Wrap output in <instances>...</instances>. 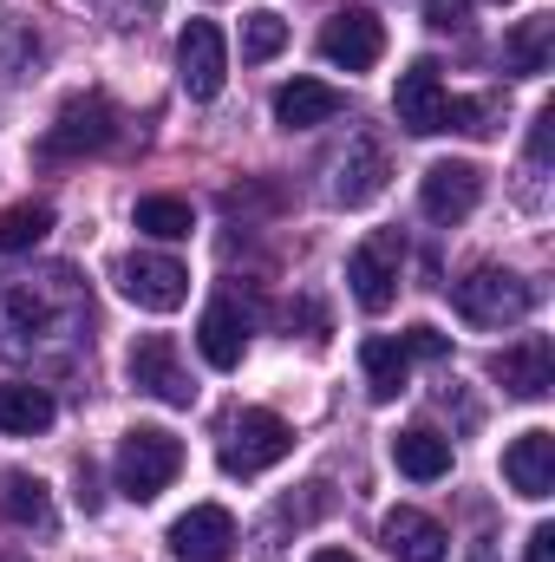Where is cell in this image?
Segmentation results:
<instances>
[{
	"label": "cell",
	"mask_w": 555,
	"mask_h": 562,
	"mask_svg": "<svg viewBox=\"0 0 555 562\" xmlns=\"http://www.w3.org/2000/svg\"><path fill=\"white\" fill-rule=\"evenodd\" d=\"M287 451H294L287 419L269 413V406H249L242 419L229 425V438H223V471H229V477H262V471L281 464Z\"/></svg>",
	"instance_id": "5"
},
{
	"label": "cell",
	"mask_w": 555,
	"mask_h": 562,
	"mask_svg": "<svg viewBox=\"0 0 555 562\" xmlns=\"http://www.w3.org/2000/svg\"><path fill=\"white\" fill-rule=\"evenodd\" d=\"M132 386H144V393L163 400V406H190V400H196V386H190V373H183L170 334H144L138 347H132Z\"/></svg>",
	"instance_id": "12"
},
{
	"label": "cell",
	"mask_w": 555,
	"mask_h": 562,
	"mask_svg": "<svg viewBox=\"0 0 555 562\" xmlns=\"http://www.w3.org/2000/svg\"><path fill=\"white\" fill-rule=\"evenodd\" d=\"M550 125H555V112L543 105V112H536V125H530V164H543V157H550Z\"/></svg>",
	"instance_id": "32"
},
{
	"label": "cell",
	"mask_w": 555,
	"mask_h": 562,
	"mask_svg": "<svg viewBox=\"0 0 555 562\" xmlns=\"http://www.w3.org/2000/svg\"><path fill=\"white\" fill-rule=\"evenodd\" d=\"M386 190V150L373 138L353 144V157H340V177H333V203H347V210H360V203H373Z\"/></svg>",
	"instance_id": "19"
},
{
	"label": "cell",
	"mask_w": 555,
	"mask_h": 562,
	"mask_svg": "<svg viewBox=\"0 0 555 562\" xmlns=\"http://www.w3.org/2000/svg\"><path fill=\"white\" fill-rule=\"evenodd\" d=\"M380 543H386V557H393V562H444V557H451L444 524H438V517H424V510H412V504L386 510Z\"/></svg>",
	"instance_id": "14"
},
{
	"label": "cell",
	"mask_w": 555,
	"mask_h": 562,
	"mask_svg": "<svg viewBox=\"0 0 555 562\" xmlns=\"http://www.w3.org/2000/svg\"><path fill=\"white\" fill-rule=\"evenodd\" d=\"M46 229H53V210H46V203H13V210L0 216V249H7V256H26L33 243H46Z\"/></svg>",
	"instance_id": "26"
},
{
	"label": "cell",
	"mask_w": 555,
	"mask_h": 562,
	"mask_svg": "<svg viewBox=\"0 0 555 562\" xmlns=\"http://www.w3.org/2000/svg\"><path fill=\"white\" fill-rule=\"evenodd\" d=\"M451 307H457L471 327H517V321L536 307V281L484 262V269H471L464 281H451Z\"/></svg>",
	"instance_id": "2"
},
{
	"label": "cell",
	"mask_w": 555,
	"mask_h": 562,
	"mask_svg": "<svg viewBox=\"0 0 555 562\" xmlns=\"http://www.w3.org/2000/svg\"><path fill=\"white\" fill-rule=\"evenodd\" d=\"M550 53H555V20H550V13L523 20V26L503 40V66H510V72H523V79L550 72Z\"/></svg>",
	"instance_id": "22"
},
{
	"label": "cell",
	"mask_w": 555,
	"mask_h": 562,
	"mask_svg": "<svg viewBox=\"0 0 555 562\" xmlns=\"http://www.w3.org/2000/svg\"><path fill=\"white\" fill-rule=\"evenodd\" d=\"M196 347H203V360H209L216 373H236L242 353H249V314H242L236 301H209L203 321H196Z\"/></svg>",
	"instance_id": "17"
},
{
	"label": "cell",
	"mask_w": 555,
	"mask_h": 562,
	"mask_svg": "<svg viewBox=\"0 0 555 562\" xmlns=\"http://www.w3.org/2000/svg\"><path fill=\"white\" fill-rule=\"evenodd\" d=\"M503 477H510V491L517 497H530V504H543L555 491V431H523L510 451H503Z\"/></svg>",
	"instance_id": "16"
},
{
	"label": "cell",
	"mask_w": 555,
	"mask_h": 562,
	"mask_svg": "<svg viewBox=\"0 0 555 562\" xmlns=\"http://www.w3.org/2000/svg\"><path fill=\"white\" fill-rule=\"evenodd\" d=\"M424 20H431L438 33H457V26L471 20V0H424Z\"/></svg>",
	"instance_id": "30"
},
{
	"label": "cell",
	"mask_w": 555,
	"mask_h": 562,
	"mask_svg": "<svg viewBox=\"0 0 555 562\" xmlns=\"http://www.w3.org/2000/svg\"><path fill=\"white\" fill-rule=\"evenodd\" d=\"M0 517L20 524V530H53V497H46V484H39V477H7Z\"/></svg>",
	"instance_id": "25"
},
{
	"label": "cell",
	"mask_w": 555,
	"mask_h": 562,
	"mask_svg": "<svg viewBox=\"0 0 555 562\" xmlns=\"http://www.w3.org/2000/svg\"><path fill=\"white\" fill-rule=\"evenodd\" d=\"M490 7H503V0H490Z\"/></svg>",
	"instance_id": "34"
},
{
	"label": "cell",
	"mask_w": 555,
	"mask_h": 562,
	"mask_svg": "<svg viewBox=\"0 0 555 562\" xmlns=\"http://www.w3.org/2000/svg\"><path fill=\"white\" fill-rule=\"evenodd\" d=\"M523 562H555V524H536V530H530V550H523Z\"/></svg>",
	"instance_id": "31"
},
{
	"label": "cell",
	"mask_w": 555,
	"mask_h": 562,
	"mask_svg": "<svg viewBox=\"0 0 555 562\" xmlns=\"http://www.w3.org/2000/svg\"><path fill=\"white\" fill-rule=\"evenodd\" d=\"M118 288H125V301H138L144 314H177L183 301H190V269L177 262V256H125L118 262Z\"/></svg>",
	"instance_id": "7"
},
{
	"label": "cell",
	"mask_w": 555,
	"mask_h": 562,
	"mask_svg": "<svg viewBox=\"0 0 555 562\" xmlns=\"http://www.w3.org/2000/svg\"><path fill=\"white\" fill-rule=\"evenodd\" d=\"M340 92L333 86H320V79H287L275 92V125L281 132H314V125H333L340 119Z\"/></svg>",
	"instance_id": "18"
},
{
	"label": "cell",
	"mask_w": 555,
	"mask_h": 562,
	"mask_svg": "<svg viewBox=\"0 0 555 562\" xmlns=\"http://www.w3.org/2000/svg\"><path fill=\"white\" fill-rule=\"evenodd\" d=\"M438 132H471V138H484V132H490V105H484V99H451V92H444Z\"/></svg>",
	"instance_id": "28"
},
{
	"label": "cell",
	"mask_w": 555,
	"mask_h": 562,
	"mask_svg": "<svg viewBox=\"0 0 555 562\" xmlns=\"http://www.w3.org/2000/svg\"><path fill=\"white\" fill-rule=\"evenodd\" d=\"M360 373H366L373 400H399V393H406V380H412V353H406V340L373 334V340L360 347Z\"/></svg>",
	"instance_id": "21"
},
{
	"label": "cell",
	"mask_w": 555,
	"mask_h": 562,
	"mask_svg": "<svg viewBox=\"0 0 555 562\" xmlns=\"http://www.w3.org/2000/svg\"><path fill=\"white\" fill-rule=\"evenodd\" d=\"M399 340H406V353H412V360H444V353H451V340H444L438 327H406Z\"/></svg>",
	"instance_id": "29"
},
{
	"label": "cell",
	"mask_w": 555,
	"mask_h": 562,
	"mask_svg": "<svg viewBox=\"0 0 555 562\" xmlns=\"http://www.w3.org/2000/svg\"><path fill=\"white\" fill-rule=\"evenodd\" d=\"M477 203H484V170L464 164V157H457V164H451V157L431 164L424 183H418V210H424L431 223H464Z\"/></svg>",
	"instance_id": "10"
},
{
	"label": "cell",
	"mask_w": 555,
	"mask_h": 562,
	"mask_svg": "<svg viewBox=\"0 0 555 562\" xmlns=\"http://www.w3.org/2000/svg\"><path fill=\"white\" fill-rule=\"evenodd\" d=\"M380 53H386V26H380V13H366V7H340V13L320 26V59L340 66V72H373Z\"/></svg>",
	"instance_id": "8"
},
{
	"label": "cell",
	"mask_w": 555,
	"mask_h": 562,
	"mask_svg": "<svg viewBox=\"0 0 555 562\" xmlns=\"http://www.w3.org/2000/svg\"><path fill=\"white\" fill-rule=\"evenodd\" d=\"M393 112L412 138H431L438 132V112H444V79H438V59H412L399 72V92H393Z\"/></svg>",
	"instance_id": "15"
},
{
	"label": "cell",
	"mask_w": 555,
	"mask_h": 562,
	"mask_svg": "<svg viewBox=\"0 0 555 562\" xmlns=\"http://www.w3.org/2000/svg\"><path fill=\"white\" fill-rule=\"evenodd\" d=\"M112 138H118V105L105 92H86V99H66L59 105V119L39 138V150L46 157H86V150H105Z\"/></svg>",
	"instance_id": "6"
},
{
	"label": "cell",
	"mask_w": 555,
	"mask_h": 562,
	"mask_svg": "<svg viewBox=\"0 0 555 562\" xmlns=\"http://www.w3.org/2000/svg\"><path fill=\"white\" fill-rule=\"evenodd\" d=\"M53 425V393L46 386H0V431L33 438Z\"/></svg>",
	"instance_id": "23"
},
{
	"label": "cell",
	"mask_w": 555,
	"mask_h": 562,
	"mask_svg": "<svg viewBox=\"0 0 555 562\" xmlns=\"http://www.w3.org/2000/svg\"><path fill=\"white\" fill-rule=\"evenodd\" d=\"M399 276H406V236L399 229H380L347 256V288L366 314H386L399 301Z\"/></svg>",
	"instance_id": "4"
},
{
	"label": "cell",
	"mask_w": 555,
	"mask_h": 562,
	"mask_svg": "<svg viewBox=\"0 0 555 562\" xmlns=\"http://www.w3.org/2000/svg\"><path fill=\"white\" fill-rule=\"evenodd\" d=\"M177 79L190 99H216L223 79H229V46H223V26L216 20H190L177 33Z\"/></svg>",
	"instance_id": "9"
},
{
	"label": "cell",
	"mask_w": 555,
	"mask_h": 562,
	"mask_svg": "<svg viewBox=\"0 0 555 562\" xmlns=\"http://www.w3.org/2000/svg\"><path fill=\"white\" fill-rule=\"evenodd\" d=\"M183 471V445L163 425H132L118 445V491L132 504H150L157 491H170V477Z\"/></svg>",
	"instance_id": "3"
},
{
	"label": "cell",
	"mask_w": 555,
	"mask_h": 562,
	"mask_svg": "<svg viewBox=\"0 0 555 562\" xmlns=\"http://www.w3.org/2000/svg\"><path fill=\"white\" fill-rule=\"evenodd\" d=\"M393 464H399L412 484H438V477L451 471V438L431 431V425H412V431L393 438Z\"/></svg>",
	"instance_id": "20"
},
{
	"label": "cell",
	"mask_w": 555,
	"mask_h": 562,
	"mask_svg": "<svg viewBox=\"0 0 555 562\" xmlns=\"http://www.w3.org/2000/svg\"><path fill=\"white\" fill-rule=\"evenodd\" d=\"M236 550V517L223 504H196L170 524V557L177 562H229Z\"/></svg>",
	"instance_id": "13"
},
{
	"label": "cell",
	"mask_w": 555,
	"mask_h": 562,
	"mask_svg": "<svg viewBox=\"0 0 555 562\" xmlns=\"http://www.w3.org/2000/svg\"><path fill=\"white\" fill-rule=\"evenodd\" d=\"M281 46H287V20L269 13V7H256V13L242 20V59H249V66H262V59H275Z\"/></svg>",
	"instance_id": "27"
},
{
	"label": "cell",
	"mask_w": 555,
	"mask_h": 562,
	"mask_svg": "<svg viewBox=\"0 0 555 562\" xmlns=\"http://www.w3.org/2000/svg\"><path fill=\"white\" fill-rule=\"evenodd\" d=\"M307 562H360V557H347V550H314Z\"/></svg>",
	"instance_id": "33"
},
{
	"label": "cell",
	"mask_w": 555,
	"mask_h": 562,
	"mask_svg": "<svg viewBox=\"0 0 555 562\" xmlns=\"http://www.w3.org/2000/svg\"><path fill=\"white\" fill-rule=\"evenodd\" d=\"M72 314H79V301L59 307L46 281H0V353H7V360L39 353L46 334H53L59 321H72Z\"/></svg>",
	"instance_id": "1"
},
{
	"label": "cell",
	"mask_w": 555,
	"mask_h": 562,
	"mask_svg": "<svg viewBox=\"0 0 555 562\" xmlns=\"http://www.w3.org/2000/svg\"><path fill=\"white\" fill-rule=\"evenodd\" d=\"M490 380H503L510 400H550L555 393V340L550 334H523L517 347H503L490 360Z\"/></svg>",
	"instance_id": "11"
},
{
	"label": "cell",
	"mask_w": 555,
	"mask_h": 562,
	"mask_svg": "<svg viewBox=\"0 0 555 562\" xmlns=\"http://www.w3.org/2000/svg\"><path fill=\"white\" fill-rule=\"evenodd\" d=\"M132 223H138V236H150V243H183L196 229V210L183 196H144L138 210H132Z\"/></svg>",
	"instance_id": "24"
}]
</instances>
